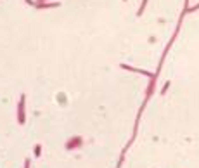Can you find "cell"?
Wrapping results in <instances>:
<instances>
[{
    "mask_svg": "<svg viewBox=\"0 0 199 168\" xmlns=\"http://www.w3.org/2000/svg\"><path fill=\"white\" fill-rule=\"evenodd\" d=\"M19 123H24V95L19 101Z\"/></svg>",
    "mask_w": 199,
    "mask_h": 168,
    "instance_id": "obj_1",
    "label": "cell"
}]
</instances>
